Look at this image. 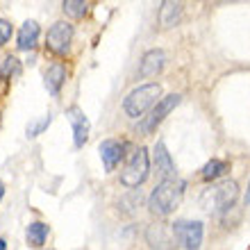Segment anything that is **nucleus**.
Returning <instances> with one entry per match:
<instances>
[{
	"label": "nucleus",
	"mask_w": 250,
	"mask_h": 250,
	"mask_svg": "<svg viewBox=\"0 0 250 250\" xmlns=\"http://www.w3.org/2000/svg\"><path fill=\"white\" fill-rule=\"evenodd\" d=\"M182 196H185V182L182 180H162L148 198V209L155 216L164 218L175 211V207L182 203Z\"/></svg>",
	"instance_id": "1"
},
{
	"label": "nucleus",
	"mask_w": 250,
	"mask_h": 250,
	"mask_svg": "<svg viewBox=\"0 0 250 250\" xmlns=\"http://www.w3.org/2000/svg\"><path fill=\"white\" fill-rule=\"evenodd\" d=\"M239 198V185L234 180H221L216 185H211L209 189H205V193L200 196L203 209L209 214H223L230 211L234 207Z\"/></svg>",
	"instance_id": "2"
},
{
	"label": "nucleus",
	"mask_w": 250,
	"mask_h": 250,
	"mask_svg": "<svg viewBox=\"0 0 250 250\" xmlns=\"http://www.w3.org/2000/svg\"><path fill=\"white\" fill-rule=\"evenodd\" d=\"M159 96H162V86L157 82H148V84H141L137 89H132L123 100V109L130 119H141L150 107H155L159 103Z\"/></svg>",
	"instance_id": "3"
},
{
	"label": "nucleus",
	"mask_w": 250,
	"mask_h": 250,
	"mask_svg": "<svg viewBox=\"0 0 250 250\" xmlns=\"http://www.w3.org/2000/svg\"><path fill=\"white\" fill-rule=\"evenodd\" d=\"M148 171H150V155L144 146L134 150V155L130 157V162L125 164L123 173H121V185L127 187V189H134V187H141L148 178Z\"/></svg>",
	"instance_id": "4"
},
{
	"label": "nucleus",
	"mask_w": 250,
	"mask_h": 250,
	"mask_svg": "<svg viewBox=\"0 0 250 250\" xmlns=\"http://www.w3.org/2000/svg\"><path fill=\"white\" fill-rule=\"evenodd\" d=\"M171 232L175 241L185 250H200V246H203L205 228L200 221H175Z\"/></svg>",
	"instance_id": "5"
},
{
	"label": "nucleus",
	"mask_w": 250,
	"mask_h": 250,
	"mask_svg": "<svg viewBox=\"0 0 250 250\" xmlns=\"http://www.w3.org/2000/svg\"><path fill=\"white\" fill-rule=\"evenodd\" d=\"M71 39H73V25L68 21H57L46 37V48L55 55H66L71 48Z\"/></svg>",
	"instance_id": "6"
},
{
	"label": "nucleus",
	"mask_w": 250,
	"mask_h": 250,
	"mask_svg": "<svg viewBox=\"0 0 250 250\" xmlns=\"http://www.w3.org/2000/svg\"><path fill=\"white\" fill-rule=\"evenodd\" d=\"M180 100H182V96L180 93H168V96H164V98H159V103L155 107H152V112H150V116L141 123V132H152L155 127H157L162 121L168 116V114L175 109V107L180 105Z\"/></svg>",
	"instance_id": "7"
},
{
	"label": "nucleus",
	"mask_w": 250,
	"mask_h": 250,
	"mask_svg": "<svg viewBox=\"0 0 250 250\" xmlns=\"http://www.w3.org/2000/svg\"><path fill=\"white\" fill-rule=\"evenodd\" d=\"M152 159H155V168H157L159 178L162 180H175V164H173V159H171V152L166 150L164 141H157V144H155Z\"/></svg>",
	"instance_id": "8"
},
{
	"label": "nucleus",
	"mask_w": 250,
	"mask_h": 250,
	"mask_svg": "<svg viewBox=\"0 0 250 250\" xmlns=\"http://www.w3.org/2000/svg\"><path fill=\"white\" fill-rule=\"evenodd\" d=\"M123 150H125V144L116 141V139H105L100 144V159L105 164V171H114L116 168V164H119L125 155Z\"/></svg>",
	"instance_id": "9"
},
{
	"label": "nucleus",
	"mask_w": 250,
	"mask_h": 250,
	"mask_svg": "<svg viewBox=\"0 0 250 250\" xmlns=\"http://www.w3.org/2000/svg\"><path fill=\"white\" fill-rule=\"evenodd\" d=\"M166 64V53L164 50H148L144 55V60H141V66H139V78H155L157 73H162Z\"/></svg>",
	"instance_id": "10"
},
{
	"label": "nucleus",
	"mask_w": 250,
	"mask_h": 250,
	"mask_svg": "<svg viewBox=\"0 0 250 250\" xmlns=\"http://www.w3.org/2000/svg\"><path fill=\"white\" fill-rule=\"evenodd\" d=\"M66 116H68V121H71V125H73V141H75L78 148H82L86 137H89V119L84 116V112H82L80 107H71V109L66 112Z\"/></svg>",
	"instance_id": "11"
},
{
	"label": "nucleus",
	"mask_w": 250,
	"mask_h": 250,
	"mask_svg": "<svg viewBox=\"0 0 250 250\" xmlns=\"http://www.w3.org/2000/svg\"><path fill=\"white\" fill-rule=\"evenodd\" d=\"M146 239H148V244H150L152 250H173L175 246V237H173V232H168L164 225H150L148 232H146Z\"/></svg>",
	"instance_id": "12"
},
{
	"label": "nucleus",
	"mask_w": 250,
	"mask_h": 250,
	"mask_svg": "<svg viewBox=\"0 0 250 250\" xmlns=\"http://www.w3.org/2000/svg\"><path fill=\"white\" fill-rule=\"evenodd\" d=\"M39 39V25L34 21H25L19 30V39H16V48L19 50H32Z\"/></svg>",
	"instance_id": "13"
},
{
	"label": "nucleus",
	"mask_w": 250,
	"mask_h": 250,
	"mask_svg": "<svg viewBox=\"0 0 250 250\" xmlns=\"http://www.w3.org/2000/svg\"><path fill=\"white\" fill-rule=\"evenodd\" d=\"M182 2H162L159 7V23L162 27H175L182 21Z\"/></svg>",
	"instance_id": "14"
},
{
	"label": "nucleus",
	"mask_w": 250,
	"mask_h": 250,
	"mask_svg": "<svg viewBox=\"0 0 250 250\" xmlns=\"http://www.w3.org/2000/svg\"><path fill=\"white\" fill-rule=\"evenodd\" d=\"M64 82H66V68L62 64H53L46 71V89L53 93V96H60Z\"/></svg>",
	"instance_id": "15"
},
{
	"label": "nucleus",
	"mask_w": 250,
	"mask_h": 250,
	"mask_svg": "<svg viewBox=\"0 0 250 250\" xmlns=\"http://www.w3.org/2000/svg\"><path fill=\"white\" fill-rule=\"evenodd\" d=\"M25 237H27V244L34 246V248H39V246H43V241H46V237H48V225L41 223V221H34V223L27 225Z\"/></svg>",
	"instance_id": "16"
},
{
	"label": "nucleus",
	"mask_w": 250,
	"mask_h": 250,
	"mask_svg": "<svg viewBox=\"0 0 250 250\" xmlns=\"http://www.w3.org/2000/svg\"><path fill=\"white\" fill-rule=\"evenodd\" d=\"M230 166H228V162H223V159H211V162H207V164L203 166V180H216L221 178L225 171H228Z\"/></svg>",
	"instance_id": "17"
},
{
	"label": "nucleus",
	"mask_w": 250,
	"mask_h": 250,
	"mask_svg": "<svg viewBox=\"0 0 250 250\" xmlns=\"http://www.w3.org/2000/svg\"><path fill=\"white\" fill-rule=\"evenodd\" d=\"M62 9H64V14L71 16V19H82L86 14V9H89V5H86L84 0H66L64 5H62Z\"/></svg>",
	"instance_id": "18"
},
{
	"label": "nucleus",
	"mask_w": 250,
	"mask_h": 250,
	"mask_svg": "<svg viewBox=\"0 0 250 250\" xmlns=\"http://www.w3.org/2000/svg\"><path fill=\"white\" fill-rule=\"evenodd\" d=\"M21 73V64L16 57H7L0 66V78H12V75H19Z\"/></svg>",
	"instance_id": "19"
},
{
	"label": "nucleus",
	"mask_w": 250,
	"mask_h": 250,
	"mask_svg": "<svg viewBox=\"0 0 250 250\" xmlns=\"http://www.w3.org/2000/svg\"><path fill=\"white\" fill-rule=\"evenodd\" d=\"M9 39H12V23L0 19V46H5Z\"/></svg>",
	"instance_id": "20"
},
{
	"label": "nucleus",
	"mask_w": 250,
	"mask_h": 250,
	"mask_svg": "<svg viewBox=\"0 0 250 250\" xmlns=\"http://www.w3.org/2000/svg\"><path fill=\"white\" fill-rule=\"evenodd\" d=\"M50 121H53V119H50V114H48V116H46L43 121H41V123L27 125V134H30V137H37V134H41V132H43V130L48 127V125H50Z\"/></svg>",
	"instance_id": "21"
},
{
	"label": "nucleus",
	"mask_w": 250,
	"mask_h": 250,
	"mask_svg": "<svg viewBox=\"0 0 250 250\" xmlns=\"http://www.w3.org/2000/svg\"><path fill=\"white\" fill-rule=\"evenodd\" d=\"M246 205H250V182H248V191H246Z\"/></svg>",
	"instance_id": "22"
},
{
	"label": "nucleus",
	"mask_w": 250,
	"mask_h": 250,
	"mask_svg": "<svg viewBox=\"0 0 250 250\" xmlns=\"http://www.w3.org/2000/svg\"><path fill=\"white\" fill-rule=\"evenodd\" d=\"M0 250H7V244H5V239H0Z\"/></svg>",
	"instance_id": "23"
},
{
	"label": "nucleus",
	"mask_w": 250,
	"mask_h": 250,
	"mask_svg": "<svg viewBox=\"0 0 250 250\" xmlns=\"http://www.w3.org/2000/svg\"><path fill=\"white\" fill-rule=\"evenodd\" d=\"M2 193H5V187H2V182H0V198H2Z\"/></svg>",
	"instance_id": "24"
}]
</instances>
